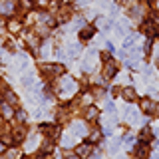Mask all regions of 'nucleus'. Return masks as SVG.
<instances>
[{
	"label": "nucleus",
	"mask_w": 159,
	"mask_h": 159,
	"mask_svg": "<svg viewBox=\"0 0 159 159\" xmlns=\"http://www.w3.org/2000/svg\"><path fill=\"white\" fill-rule=\"evenodd\" d=\"M76 92H78V82H76L74 78H62V80H60L58 93H62V98H64V99L72 98Z\"/></svg>",
	"instance_id": "obj_1"
},
{
	"label": "nucleus",
	"mask_w": 159,
	"mask_h": 159,
	"mask_svg": "<svg viewBox=\"0 0 159 159\" xmlns=\"http://www.w3.org/2000/svg\"><path fill=\"white\" fill-rule=\"evenodd\" d=\"M40 72H42L44 78H54V76H62L66 72V68L62 64H40Z\"/></svg>",
	"instance_id": "obj_2"
},
{
	"label": "nucleus",
	"mask_w": 159,
	"mask_h": 159,
	"mask_svg": "<svg viewBox=\"0 0 159 159\" xmlns=\"http://www.w3.org/2000/svg\"><path fill=\"white\" fill-rule=\"evenodd\" d=\"M38 131L42 133V135H46L48 139H56V137H60V127L58 125H54V123H40L38 125Z\"/></svg>",
	"instance_id": "obj_3"
},
{
	"label": "nucleus",
	"mask_w": 159,
	"mask_h": 159,
	"mask_svg": "<svg viewBox=\"0 0 159 159\" xmlns=\"http://www.w3.org/2000/svg\"><path fill=\"white\" fill-rule=\"evenodd\" d=\"M96 58H98V50L89 48L86 58H84V66H82L84 72H93V70H96Z\"/></svg>",
	"instance_id": "obj_4"
},
{
	"label": "nucleus",
	"mask_w": 159,
	"mask_h": 159,
	"mask_svg": "<svg viewBox=\"0 0 159 159\" xmlns=\"http://www.w3.org/2000/svg\"><path fill=\"white\" fill-rule=\"evenodd\" d=\"M74 14V6L72 4H60L58 10H56V20L58 22H68Z\"/></svg>",
	"instance_id": "obj_5"
},
{
	"label": "nucleus",
	"mask_w": 159,
	"mask_h": 159,
	"mask_svg": "<svg viewBox=\"0 0 159 159\" xmlns=\"http://www.w3.org/2000/svg\"><path fill=\"white\" fill-rule=\"evenodd\" d=\"M26 137H28V129L24 123H18L16 127H12V141L14 143H22Z\"/></svg>",
	"instance_id": "obj_6"
},
{
	"label": "nucleus",
	"mask_w": 159,
	"mask_h": 159,
	"mask_svg": "<svg viewBox=\"0 0 159 159\" xmlns=\"http://www.w3.org/2000/svg\"><path fill=\"white\" fill-rule=\"evenodd\" d=\"M145 12H147L145 4H135L133 2L131 6H129V16H131L133 20H141L143 16H145Z\"/></svg>",
	"instance_id": "obj_7"
},
{
	"label": "nucleus",
	"mask_w": 159,
	"mask_h": 159,
	"mask_svg": "<svg viewBox=\"0 0 159 159\" xmlns=\"http://www.w3.org/2000/svg\"><path fill=\"white\" fill-rule=\"evenodd\" d=\"M76 155L80 157V159H89V155L93 153V147H92V143H80V145H76Z\"/></svg>",
	"instance_id": "obj_8"
},
{
	"label": "nucleus",
	"mask_w": 159,
	"mask_h": 159,
	"mask_svg": "<svg viewBox=\"0 0 159 159\" xmlns=\"http://www.w3.org/2000/svg\"><path fill=\"white\" fill-rule=\"evenodd\" d=\"M117 74V62L109 60V62H103V70H102V76L106 80H111Z\"/></svg>",
	"instance_id": "obj_9"
},
{
	"label": "nucleus",
	"mask_w": 159,
	"mask_h": 159,
	"mask_svg": "<svg viewBox=\"0 0 159 159\" xmlns=\"http://www.w3.org/2000/svg\"><path fill=\"white\" fill-rule=\"evenodd\" d=\"M141 32L145 34L147 38H157L159 36V26H157V24H153L151 20H147V22H143Z\"/></svg>",
	"instance_id": "obj_10"
},
{
	"label": "nucleus",
	"mask_w": 159,
	"mask_h": 159,
	"mask_svg": "<svg viewBox=\"0 0 159 159\" xmlns=\"http://www.w3.org/2000/svg\"><path fill=\"white\" fill-rule=\"evenodd\" d=\"M72 133L76 137H84V135H88V125H86V121H82V119H76V121L72 123Z\"/></svg>",
	"instance_id": "obj_11"
},
{
	"label": "nucleus",
	"mask_w": 159,
	"mask_h": 159,
	"mask_svg": "<svg viewBox=\"0 0 159 159\" xmlns=\"http://www.w3.org/2000/svg\"><path fill=\"white\" fill-rule=\"evenodd\" d=\"M40 46H42V44H40V36H38L36 32L26 34V48H28V50H32V52H38Z\"/></svg>",
	"instance_id": "obj_12"
},
{
	"label": "nucleus",
	"mask_w": 159,
	"mask_h": 159,
	"mask_svg": "<svg viewBox=\"0 0 159 159\" xmlns=\"http://www.w3.org/2000/svg\"><path fill=\"white\" fill-rule=\"evenodd\" d=\"M40 143V135L38 133H28V137L24 139V151H34Z\"/></svg>",
	"instance_id": "obj_13"
},
{
	"label": "nucleus",
	"mask_w": 159,
	"mask_h": 159,
	"mask_svg": "<svg viewBox=\"0 0 159 159\" xmlns=\"http://www.w3.org/2000/svg\"><path fill=\"white\" fill-rule=\"evenodd\" d=\"M139 109H141L143 113H155V103H153L151 98H141L139 99Z\"/></svg>",
	"instance_id": "obj_14"
},
{
	"label": "nucleus",
	"mask_w": 159,
	"mask_h": 159,
	"mask_svg": "<svg viewBox=\"0 0 159 159\" xmlns=\"http://www.w3.org/2000/svg\"><path fill=\"white\" fill-rule=\"evenodd\" d=\"M133 155H135V159H147L149 157V145H147V141L137 143V147L133 149Z\"/></svg>",
	"instance_id": "obj_15"
},
{
	"label": "nucleus",
	"mask_w": 159,
	"mask_h": 159,
	"mask_svg": "<svg viewBox=\"0 0 159 159\" xmlns=\"http://www.w3.org/2000/svg\"><path fill=\"white\" fill-rule=\"evenodd\" d=\"M6 30L10 34H18V32H22V20H18V18H10L8 22H6Z\"/></svg>",
	"instance_id": "obj_16"
},
{
	"label": "nucleus",
	"mask_w": 159,
	"mask_h": 159,
	"mask_svg": "<svg viewBox=\"0 0 159 159\" xmlns=\"http://www.w3.org/2000/svg\"><path fill=\"white\" fill-rule=\"evenodd\" d=\"M93 34H96V28H93V26H84V28H80V40H82V42L92 40Z\"/></svg>",
	"instance_id": "obj_17"
},
{
	"label": "nucleus",
	"mask_w": 159,
	"mask_h": 159,
	"mask_svg": "<svg viewBox=\"0 0 159 159\" xmlns=\"http://www.w3.org/2000/svg\"><path fill=\"white\" fill-rule=\"evenodd\" d=\"M98 117H99V111H98V107H93V106H88L86 109H84V119H86V121H96Z\"/></svg>",
	"instance_id": "obj_18"
},
{
	"label": "nucleus",
	"mask_w": 159,
	"mask_h": 159,
	"mask_svg": "<svg viewBox=\"0 0 159 159\" xmlns=\"http://www.w3.org/2000/svg\"><path fill=\"white\" fill-rule=\"evenodd\" d=\"M123 117H125V121H129V123H137V121H139V113H137L133 107H125Z\"/></svg>",
	"instance_id": "obj_19"
},
{
	"label": "nucleus",
	"mask_w": 159,
	"mask_h": 159,
	"mask_svg": "<svg viewBox=\"0 0 159 159\" xmlns=\"http://www.w3.org/2000/svg\"><path fill=\"white\" fill-rule=\"evenodd\" d=\"M102 135H103V133L99 131L98 127H96V129H89V133H88V143H92V145H93V143H99V141H102Z\"/></svg>",
	"instance_id": "obj_20"
},
{
	"label": "nucleus",
	"mask_w": 159,
	"mask_h": 159,
	"mask_svg": "<svg viewBox=\"0 0 159 159\" xmlns=\"http://www.w3.org/2000/svg\"><path fill=\"white\" fill-rule=\"evenodd\" d=\"M121 98L125 99V102H135V99H137V92L133 88H123L121 89Z\"/></svg>",
	"instance_id": "obj_21"
},
{
	"label": "nucleus",
	"mask_w": 159,
	"mask_h": 159,
	"mask_svg": "<svg viewBox=\"0 0 159 159\" xmlns=\"http://www.w3.org/2000/svg\"><path fill=\"white\" fill-rule=\"evenodd\" d=\"M70 119V107H60L56 113V121L58 123H66Z\"/></svg>",
	"instance_id": "obj_22"
},
{
	"label": "nucleus",
	"mask_w": 159,
	"mask_h": 159,
	"mask_svg": "<svg viewBox=\"0 0 159 159\" xmlns=\"http://www.w3.org/2000/svg\"><path fill=\"white\" fill-rule=\"evenodd\" d=\"M0 12L2 14H12L14 12V2L12 0H0Z\"/></svg>",
	"instance_id": "obj_23"
},
{
	"label": "nucleus",
	"mask_w": 159,
	"mask_h": 159,
	"mask_svg": "<svg viewBox=\"0 0 159 159\" xmlns=\"http://www.w3.org/2000/svg\"><path fill=\"white\" fill-rule=\"evenodd\" d=\"M0 113H2L4 119H6V117H12L14 116V109H12V106H10L8 102H2V103H0Z\"/></svg>",
	"instance_id": "obj_24"
},
{
	"label": "nucleus",
	"mask_w": 159,
	"mask_h": 159,
	"mask_svg": "<svg viewBox=\"0 0 159 159\" xmlns=\"http://www.w3.org/2000/svg\"><path fill=\"white\" fill-rule=\"evenodd\" d=\"M54 139H48V141H44L42 145H40V153H42V155H50V153L54 151Z\"/></svg>",
	"instance_id": "obj_25"
},
{
	"label": "nucleus",
	"mask_w": 159,
	"mask_h": 159,
	"mask_svg": "<svg viewBox=\"0 0 159 159\" xmlns=\"http://www.w3.org/2000/svg\"><path fill=\"white\" fill-rule=\"evenodd\" d=\"M74 141H76V135H74L72 131H70V133H64V135H62V145H64V147H72Z\"/></svg>",
	"instance_id": "obj_26"
},
{
	"label": "nucleus",
	"mask_w": 159,
	"mask_h": 159,
	"mask_svg": "<svg viewBox=\"0 0 159 159\" xmlns=\"http://www.w3.org/2000/svg\"><path fill=\"white\" fill-rule=\"evenodd\" d=\"M4 102H8L10 106H16V103H18V96L14 92H10V89H6V92H4Z\"/></svg>",
	"instance_id": "obj_27"
},
{
	"label": "nucleus",
	"mask_w": 159,
	"mask_h": 159,
	"mask_svg": "<svg viewBox=\"0 0 159 159\" xmlns=\"http://www.w3.org/2000/svg\"><path fill=\"white\" fill-rule=\"evenodd\" d=\"M22 84L26 88L34 86V84H36V82H34V72H26V74H24V76H22Z\"/></svg>",
	"instance_id": "obj_28"
},
{
	"label": "nucleus",
	"mask_w": 159,
	"mask_h": 159,
	"mask_svg": "<svg viewBox=\"0 0 159 159\" xmlns=\"http://www.w3.org/2000/svg\"><path fill=\"white\" fill-rule=\"evenodd\" d=\"M32 6H34V0H18V8L22 10V12L32 10Z\"/></svg>",
	"instance_id": "obj_29"
},
{
	"label": "nucleus",
	"mask_w": 159,
	"mask_h": 159,
	"mask_svg": "<svg viewBox=\"0 0 159 159\" xmlns=\"http://www.w3.org/2000/svg\"><path fill=\"white\" fill-rule=\"evenodd\" d=\"M153 135V131H151V127H143L141 129V133H139V137H141V141H149Z\"/></svg>",
	"instance_id": "obj_30"
},
{
	"label": "nucleus",
	"mask_w": 159,
	"mask_h": 159,
	"mask_svg": "<svg viewBox=\"0 0 159 159\" xmlns=\"http://www.w3.org/2000/svg\"><path fill=\"white\" fill-rule=\"evenodd\" d=\"M68 56L70 58L80 56V46H78V44H70V46H68Z\"/></svg>",
	"instance_id": "obj_31"
},
{
	"label": "nucleus",
	"mask_w": 159,
	"mask_h": 159,
	"mask_svg": "<svg viewBox=\"0 0 159 159\" xmlns=\"http://www.w3.org/2000/svg\"><path fill=\"white\" fill-rule=\"evenodd\" d=\"M4 155H6V159H20V151L12 147V149H8V151L4 153Z\"/></svg>",
	"instance_id": "obj_32"
},
{
	"label": "nucleus",
	"mask_w": 159,
	"mask_h": 159,
	"mask_svg": "<svg viewBox=\"0 0 159 159\" xmlns=\"http://www.w3.org/2000/svg\"><path fill=\"white\" fill-rule=\"evenodd\" d=\"M38 54H40V58H48V56H50V46H48V44L40 46V48H38Z\"/></svg>",
	"instance_id": "obj_33"
},
{
	"label": "nucleus",
	"mask_w": 159,
	"mask_h": 159,
	"mask_svg": "<svg viewBox=\"0 0 159 159\" xmlns=\"http://www.w3.org/2000/svg\"><path fill=\"white\" fill-rule=\"evenodd\" d=\"M14 116H16V119H18V121H20V123H22V121H26V117H28V113H26V111H24V109H16V113H14Z\"/></svg>",
	"instance_id": "obj_34"
},
{
	"label": "nucleus",
	"mask_w": 159,
	"mask_h": 159,
	"mask_svg": "<svg viewBox=\"0 0 159 159\" xmlns=\"http://www.w3.org/2000/svg\"><path fill=\"white\" fill-rule=\"evenodd\" d=\"M92 96H93V98H103V96H106V89L98 86V88H93V89H92Z\"/></svg>",
	"instance_id": "obj_35"
},
{
	"label": "nucleus",
	"mask_w": 159,
	"mask_h": 159,
	"mask_svg": "<svg viewBox=\"0 0 159 159\" xmlns=\"http://www.w3.org/2000/svg\"><path fill=\"white\" fill-rule=\"evenodd\" d=\"M149 20H151L153 24H157V26H159V10H153V12L149 14Z\"/></svg>",
	"instance_id": "obj_36"
},
{
	"label": "nucleus",
	"mask_w": 159,
	"mask_h": 159,
	"mask_svg": "<svg viewBox=\"0 0 159 159\" xmlns=\"http://www.w3.org/2000/svg\"><path fill=\"white\" fill-rule=\"evenodd\" d=\"M117 149H119V141H111V143H109V153H116Z\"/></svg>",
	"instance_id": "obj_37"
},
{
	"label": "nucleus",
	"mask_w": 159,
	"mask_h": 159,
	"mask_svg": "<svg viewBox=\"0 0 159 159\" xmlns=\"http://www.w3.org/2000/svg\"><path fill=\"white\" fill-rule=\"evenodd\" d=\"M6 50H8V52H16V44H14L12 40H8V42H6Z\"/></svg>",
	"instance_id": "obj_38"
},
{
	"label": "nucleus",
	"mask_w": 159,
	"mask_h": 159,
	"mask_svg": "<svg viewBox=\"0 0 159 159\" xmlns=\"http://www.w3.org/2000/svg\"><path fill=\"white\" fill-rule=\"evenodd\" d=\"M123 141H125V145H127V147H131V143H133V135H131V133H127V135L123 137Z\"/></svg>",
	"instance_id": "obj_39"
},
{
	"label": "nucleus",
	"mask_w": 159,
	"mask_h": 159,
	"mask_svg": "<svg viewBox=\"0 0 159 159\" xmlns=\"http://www.w3.org/2000/svg\"><path fill=\"white\" fill-rule=\"evenodd\" d=\"M106 109H107V113H113V111H116V106H113V102H107V103H106Z\"/></svg>",
	"instance_id": "obj_40"
},
{
	"label": "nucleus",
	"mask_w": 159,
	"mask_h": 159,
	"mask_svg": "<svg viewBox=\"0 0 159 159\" xmlns=\"http://www.w3.org/2000/svg\"><path fill=\"white\" fill-rule=\"evenodd\" d=\"M64 159H80V157L76 155V153H72V151H66L64 153Z\"/></svg>",
	"instance_id": "obj_41"
},
{
	"label": "nucleus",
	"mask_w": 159,
	"mask_h": 159,
	"mask_svg": "<svg viewBox=\"0 0 159 159\" xmlns=\"http://www.w3.org/2000/svg\"><path fill=\"white\" fill-rule=\"evenodd\" d=\"M99 58H102L103 62H109V60H111V56H109V52H102V54H99Z\"/></svg>",
	"instance_id": "obj_42"
},
{
	"label": "nucleus",
	"mask_w": 159,
	"mask_h": 159,
	"mask_svg": "<svg viewBox=\"0 0 159 159\" xmlns=\"http://www.w3.org/2000/svg\"><path fill=\"white\" fill-rule=\"evenodd\" d=\"M119 93H121V88H117V86H116V88L111 89V96H113V98H117Z\"/></svg>",
	"instance_id": "obj_43"
},
{
	"label": "nucleus",
	"mask_w": 159,
	"mask_h": 159,
	"mask_svg": "<svg viewBox=\"0 0 159 159\" xmlns=\"http://www.w3.org/2000/svg\"><path fill=\"white\" fill-rule=\"evenodd\" d=\"M4 32H6V24H4V22H2V20H0V36H2V34H4Z\"/></svg>",
	"instance_id": "obj_44"
},
{
	"label": "nucleus",
	"mask_w": 159,
	"mask_h": 159,
	"mask_svg": "<svg viewBox=\"0 0 159 159\" xmlns=\"http://www.w3.org/2000/svg\"><path fill=\"white\" fill-rule=\"evenodd\" d=\"M4 151H6V143L0 141V153H4Z\"/></svg>",
	"instance_id": "obj_45"
},
{
	"label": "nucleus",
	"mask_w": 159,
	"mask_h": 159,
	"mask_svg": "<svg viewBox=\"0 0 159 159\" xmlns=\"http://www.w3.org/2000/svg\"><path fill=\"white\" fill-rule=\"evenodd\" d=\"M36 159H52V157H50V155H42V153H40V155H38Z\"/></svg>",
	"instance_id": "obj_46"
},
{
	"label": "nucleus",
	"mask_w": 159,
	"mask_h": 159,
	"mask_svg": "<svg viewBox=\"0 0 159 159\" xmlns=\"http://www.w3.org/2000/svg\"><path fill=\"white\" fill-rule=\"evenodd\" d=\"M155 116L159 117V103H157V106H155Z\"/></svg>",
	"instance_id": "obj_47"
},
{
	"label": "nucleus",
	"mask_w": 159,
	"mask_h": 159,
	"mask_svg": "<svg viewBox=\"0 0 159 159\" xmlns=\"http://www.w3.org/2000/svg\"><path fill=\"white\" fill-rule=\"evenodd\" d=\"M38 4H48V0H36Z\"/></svg>",
	"instance_id": "obj_48"
},
{
	"label": "nucleus",
	"mask_w": 159,
	"mask_h": 159,
	"mask_svg": "<svg viewBox=\"0 0 159 159\" xmlns=\"http://www.w3.org/2000/svg\"><path fill=\"white\" fill-rule=\"evenodd\" d=\"M0 159H6V155H4V153H0Z\"/></svg>",
	"instance_id": "obj_49"
},
{
	"label": "nucleus",
	"mask_w": 159,
	"mask_h": 159,
	"mask_svg": "<svg viewBox=\"0 0 159 159\" xmlns=\"http://www.w3.org/2000/svg\"><path fill=\"white\" fill-rule=\"evenodd\" d=\"M20 159H32V157H28V155H24V157H20Z\"/></svg>",
	"instance_id": "obj_50"
},
{
	"label": "nucleus",
	"mask_w": 159,
	"mask_h": 159,
	"mask_svg": "<svg viewBox=\"0 0 159 159\" xmlns=\"http://www.w3.org/2000/svg\"><path fill=\"white\" fill-rule=\"evenodd\" d=\"M155 145H157V149H159V141H155Z\"/></svg>",
	"instance_id": "obj_51"
},
{
	"label": "nucleus",
	"mask_w": 159,
	"mask_h": 159,
	"mask_svg": "<svg viewBox=\"0 0 159 159\" xmlns=\"http://www.w3.org/2000/svg\"><path fill=\"white\" fill-rule=\"evenodd\" d=\"M157 66H159V60H157Z\"/></svg>",
	"instance_id": "obj_52"
},
{
	"label": "nucleus",
	"mask_w": 159,
	"mask_h": 159,
	"mask_svg": "<svg viewBox=\"0 0 159 159\" xmlns=\"http://www.w3.org/2000/svg\"><path fill=\"white\" fill-rule=\"evenodd\" d=\"M106 2H107V0H106Z\"/></svg>",
	"instance_id": "obj_53"
}]
</instances>
